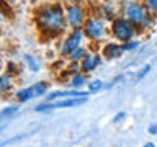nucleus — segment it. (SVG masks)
<instances>
[{
  "label": "nucleus",
  "instance_id": "obj_28",
  "mask_svg": "<svg viewBox=\"0 0 157 147\" xmlns=\"http://www.w3.org/2000/svg\"><path fill=\"white\" fill-rule=\"evenodd\" d=\"M144 147H155V145H154V142H146Z\"/></svg>",
  "mask_w": 157,
  "mask_h": 147
},
{
  "label": "nucleus",
  "instance_id": "obj_20",
  "mask_svg": "<svg viewBox=\"0 0 157 147\" xmlns=\"http://www.w3.org/2000/svg\"><path fill=\"white\" fill-rule=\"evenodd\" d=\"M142 3L149 8V12L154 15V17H157V0H142Z\"/></svg>",
  "mask_w": 157,
  "mask_h": 147
},
{
  "label": "nucleus",
  "instance_id": "obj_18",
  "mask_svg": "<svg viewBox=\"0 0 157 147\" xmlns=\"http://www.w3.org/2000/svg\"><path fill=\"white\" fill-rule=\"evenodd\" d=\"M18 113V105H10L7 108H3L2 111H0V119H5V118H12L13 115H17Z\"/></svg>",
  "mask_w": 157,
  "mask_h": 147
},
{
  "label": "nucleus",
  "instance_id": "obj_17",
  "mask_svg": "<svg viewBox=\"0 0 157 147\" xmlns=\"http://www.w3.org/2000/svg\"><path fill=\"white\" fill-rule=\"evenodd\" d=\"M123 46V51L124 52H134L136 49H139L141 47V39H132V41H128V43H123L121 44Z\"/></svg>",
  "mask_w": 157,
  "mask_h": 147
},
{
  "label": "nucleus",
  "instance_id": "obj_25",
  "mask_svg": "<svg viewBox=\"0 0 157 147\" xmlns=\"http://www.w3.org/2000/svg\"><path fill=\"white\" fill-rule=\"evenodd\" d=\"M147 131H149V134H152V136H157V123H155V124H151Z\"/></svg>",
  "mask_w": 157,
  "mask_h": 147
},
{
  "label": "nucleus",
  "instance_id": "obj_24",
  "mask_svg": "<svg viewBox=\"0 0 157 147\" xmlns=\"http://www.w3.org/2000/svg\"><path fill=\"white\" fill-rule=\"evenodd\" d=\"M124 118H126V113H124V111H121V113H118V115L113 118V121H115V123H121L123 119H124Z\"/></svg>",
  "mask_w": 157,
  "mask_h": 147
},
{
  "label": "nucleus",
  "instance_id": "obj_8",
  "mask_svg": "<svg viewBox=\"0 0 157 147\" xmlns=\"http://www.w3.org/2000/svg\"><path fill=\"white\" fill-rule=\"evenodd\" d=\"M101 62H103V57H101L100 52L88 51L87 56L83 57V61L80 62V70H82V74H85V75L87 74H92L93 70H97V69L101 66Z\"/></svg>",
  "mask_w": 157,
  "mask_h": 147
},
{
  "label": "nucleus",
  "instance_id": "obj_23",
  "mask_svg": "<svg viewBox=\"0 0 157 147\" xmlns=\"http://www.w3.org/2000/svg\"><path fill=\"white\" fill-rule=\"evenodd\" d=\"M87 0H64L66 5H85Z\"/></svg>",
  "mask_w": 157,
  "mask_h": 147
},
{
  "label": "nucleus",
  "instance_id": "obj_11",
  "mask_svg": "<svg viewBox=\"0 0 157 147\" xmlns=\"http://www.w3.org/2000/svg\"><path fill=\"white\" fill-rule=\"evenodd\" d=\"M28 90H29V95H31V98L44 96V95H48L49 83H48V82H36V83H33V85H29Z\"/></svg>",
  "mask_w": 157,
  "mask_h": 147
},
{
  "label": "nucleus",
  "instance_id": "obj_27",
  "mask_svg": "<svg viewBox=\"0 0 157 147\" xmlns=\"http://www.w3.org/2000/svg\"><path fill=\"white\" fill-rule=\"evenodd\" d=\"M46 2H52V3H64V0H46Z\"/></svg>",
  "mask_w": 157,
  "mask_h": 147
},
{
  "label": "nucleus",
  "instance_id": "obj_3",
  "mask_svg": "<svg viewBox=\"0 0 157 147\" xmlns=\"http://www.w3.org/2000/svg\"><path fill=\"white\" fill-rule=\"evenodd\" d=\"M82 29H83V34H85V39L93 44L103 43L106 39V36L110 34V24L100 20L98 17H93V15H90L87 18Z\"/></svg>",
  "mask_w": 157,
  "mask_h": 147
},
{
  "label": "nucleus",
  "instance_id": "obj_4",
  "mask_svg": "<svg viewBox=\"0 0 157 147\" xmlns=\"http://www.w3.org/2000/svg\"><path fill=\"white\" fill-rule=\"evenodd\" d=\"M110 34L113 38V41H118V43H128V41H132L136 39L137 34V29L132 26V23L129 20H126L124 17H116L113 21L110 23Z\"/></svg>",
  "mask_w": 157,
  "mask_h": 147
},
{
  "label": "nucleus",
  "instance_id": "obj_15",
  "mask_svg": "<svg viewBox=\"0 0 157 147\" xmlns=\"http://www.w3.org/2000/svg\"><path fill=\"white\" fill-rule=\"evenodd\" d=\"M87 52H88V49H87L85 46H82V47H78L77 51H74L67 59H69L71 62H78V64H80V62L83 61V57L87 56Z\"/></svg>",
  "mask_w": 157,
  "mask_h": 147
},
{
  "label": "nucleus",
  "instance_id": "obj_7",
  "mask_svg": "<svg viewBox=\"0 0 157 147\" xmlns=\"http://www.w3.org/2000/svg\"><path fill=\"white\" fill-rule=\"evenodd\" d=\"M92 15L93 17H98L103 21H106L110 24L116 17H120V7L116 3H110V2H98L95 3V7L92 8Z\"/></svg>",
  "mask_w": 157,
  "mask_h": 147
},
{
  "label": "nucleus",
  "instance_id": "obj_19",
  "mask_svg": "<svg viewBox=\"0 0 157 147\" xmlns=\"http://www.w3.org/2000/svg\"><path fill=\"white\" fill-rule=\"evenodd\" d=\"M105 87V83H103L100 78H95V80L88 82L87 83V88H88V93H95V92H100L101 88Z\"/></svg>",
  "mask_w": 157,
  "mask_h": 147
},
{
  "label": "nucleus",
  "instance_id": "obj_5",
  "mask_svg": "<svg viewBox=\"0 0 157 147\" xmlns=\"http://www.w3.org/2000/svg\"><path fill=\"white\" fill-rule=\"evenodd\" d=\"M83 39H85V34H83V29H71L69 33H66L61 39V44H59V54L61 57H69L74 51H77L78 47L83 46Z\"/></svg>",
  "mask_w": 157,
  "mask_h": 147
},
{
  "label": "nucleus",
  "instance_id": "obj_9",
  "mask_svg": "<svg viewBox=\"0 0 157 147\" xmlns=\"http://www.w3.org/2000/svg\"><path fill=\"white\" fill-rule=\"evenodd\" d=\"M101 57L106 59V61H115V59H120L123 54H124V51H123V46L121 43L118 41H108L101 46Z\"/></svg>",
  "mask_w": 157,
  "mask_h": 147
},
{
  "label": "nucleus",
  "instance_id": "obj_14",
  "mask_svg": "<svg viewBox=\"0 0 157 147\" xmlns=\"http://www.w3.org/2000/svg\"><path fill=\"white\" fill-rule=\"evenodd\" d=\"M12 87H13V77L8 75V74H2L0 75V95L10 92Z\"/></svg>",
  "mask_w": 157,
  "mask_h": 147
},
{
  "label": "nucleus",
  "instance_id": "obj_10",
  "mask_svg": "<svg viewBox=\"0 0 157 147\" xmlns=\"http://www.w3.org/2000/svg\"><path fill=\"white\" fill-rule=\"evenodd\" d=\"M87 100H88V98H64V100H59V101H52V110L80 106V105H83V103H87Z\"/></svg>",
  "mask_w": 157,
  "mask_h": 147
},
{
  "label": "nucleus",
  "instance_id": "obj_21",
  "mask_svg": "<svg viewBox=\"0 0 157 147\" xmlns=\"http://www.w3.org/2000/svg\"><path fill=\"white\" fill-rule=\"evenodd\" d=\"M149 72H151V64H146V66L142 67L139 72H137V75H136V80L139 82L141 78H144V77H146V75H147V74H149Z\"/></svg>",
  "mask_w": 157,
  "mask_h": 147
},
{
  "label": "nucleus",
  "instance_id": "obj_22",
  "mask_svg": "<svg viewBox=\"0 0 157 147\" xmlns=\"http://www.w3.org/2000/svg\"><path fill=\"white\" fill-rule=\"evenodd\" d=\"M7 67H8V69H7V74H8V75H12V74H17V72H18V67H17V64H15V62H8Z\"/></svg>",
  "mask_w": 157,
  "mask_h": 147
},
{
  "label": "nucleus",
  "instance_id": "obj_12",
  "mask_svg": "<svg viewBox=\"0 0 157 147\" xmlns=\"http://www.w3.org/2000/svg\"><path fill=\"white\" fill-rule=\"evenodd\" d=\"M87 83H88L87 75L80 72V74H75V75H72L71 78H69L67 85L71 87V90H82V88L85 87Z\"/></svg>",
  "mask_w": 157,
  "mask_h": 147
},
{
  "label": "nucleus",
  "instance_id": "obj_6",
  "mask_svg": "<svg viewBox=\"0 0 157 147\" xmlns=\"http://www.w3.org/2000/svg\"><path fill=\"white\" fill-rule=\"evenodd\" d=\"M88 17H90V13H88V8L85 5H66V20L69 29L83 28Z\"/></svg>",
  "mask_w": 157,
  "mask_h": 147
},
{
  "label": "nucleus",
  "instance_id": "obj_16",
  "mask_svg": "<svg viewBox=\"0 0 157 147\" xmlns=\"http://www.w3.org/2000/svg\"><path fill=\"white\" fill-rule=\"evenodd\" d=\"M15 98H17L18 103H26V101H29V100H33L31 95H29L28 87H26V88H20V90L15 93Z\"/></svg>",
  "mask_w": 157,
  "mask_h": 147
},
{
  "label": "nucleus",
  "instance_id": "obj_26",
  "mask_svg": "<svg viewBox=\"0 0 157 147\" xmlns=\"http://www.w3.org/2000/svg\"><path fill=\"white\" fill-rule=\"evenodd\" d=\"M103 2H110V3H116V5H118L121 0H103Z\"/></svg>",
  "mask_w": 157,
  "mask_h": 147
},
{
  "label": "nucleus",
  "instance_id": "obj_13",
  "mask_svg": "<svg viewBox=\"0 0 157 147\" xmlns=\"http://www.w3.org/2000/svg\"><path fill=\"white\" fill-rule=\"evenodd\" d=\"M23 61H25V66H26V69H29L31 72H39L41 70V61L34 56V54H29V52H26L23 56Z\"/></svg>",
  "mask_w": 157,
  "mask_h": 147
},
{
  "label": "nucleus",
  "instance_id": "obj_2",
  "mask_svg": "<svg viewBox=\"0 0 157 147\" xmlns=\"http://www.w3.org/2000/svg\"><path fill=\"white\" fill-rule=\"evenodd\" d=\"M118 7L120 15L132 23V26L137 29V34H144L154 28L155 17L142 3V0H121Z\"/></svg>",
  "mask_w": 157,
  "mask_h": 147
},
{
  "label": "nucleus",
  "instance_id": "obj_1",
  "mask_svg": "<svg viewBox=\"0 0 157 147\" xmlns=\"http://www.w3.org/2000/svg\"><path fill=\"white\" fill-rule=\"evenodd\" d=\"M33 24L43 39H57L69 29L66 20V5L43 2L33 10Z\"/></svg>",
  "mask_w": 157,
  "mask_h": 147
}]
</instances>
